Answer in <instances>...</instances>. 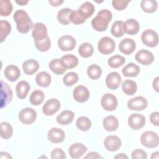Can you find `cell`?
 <instances>
[{"label":"cell","mask_w":159,"mask_h":159,"mask_svg":"<svg viewBox=\"0 0 159 159\" xmlns=\"http://www.w3.org/2000/svg\"><path fill=\"white\" fill-rule=\"evenodd\" d=\"M135 59L137 62L143 65H148L154 61V56L151 52L142 49L136 53Z\"/></svg>","instance_id":"obj_15"},{"label":"cell","mask_w":159,"mask_h":159,"mask_svg":"<svg viewBox=\"0 0 159 159\" xmlns=\"http://www.w3.org/2000/svg\"><path fill=\"white\" fill-rule=\"evenodd\" d=\"M30 88V84L27 81H20L16 87V91L17 97L21 99L26 98Z\"/></svg>","instance_id":"obj_26"},{"label":"cell","mask_w":159,"mask_h":159,"mask_svg":"<svg viewBox=\"0 0 159 159\" xmlns=\"http://www.w3.org/2000/svg\"><path fill=\"white\" fill-rule=\"evenodd\" d=\"M14 20L16 23L18 32L21 34H27L33 27V23L27 12L22 9L17 10L13 16Z\"/></svg>","instance_id":"obj_1"},{"label":"cell","mask_w":159,"mask_h":159,"mask_svg":"<svg viewBox=\"0 0 159 159\" xmlns=\"http://www.w3.org/2000/svg\"><path fill=\"white\" fill-rule=\"evenodd\" d=\"M76 125L80 130L88 131L91 127V122L87 117L81 116L76 120Z\"/></svg>","instance_id":"obj_43"},{"label":"cell","mask_w":159,"mask_h":159,"mask_svg":"<svg viewBox=\"0 0 159 159\" xmlns=\"http://www.w3.org/2000/svg\"><path fill=\"white\" fill-rule=\"evenodd\" d=\"M148 101L143 96H137L130 99L127 102V107L131 111H140L147 107Z\"/></svg>","instance_id":"obj_9"},{"label":"cell","mask_w":159,"mask_h":159,"mask_svg":"<svg viewBox=\"0 0 159 159\" xmlns=\"http://www.w3.org/2000/svg\"><path fill=\"white\" fill-rule=\"evenodd\" d=\"M140 71V67L134 63H128L122 70V74L126 77H135L139 74Z\"/></svg>","instance_id":"obj_28"},{"label":"cell","mask_w":159,"mask_h":159,"mask_svg":"<svg viewBox=\"0 0 159 159\" xmlns=\"http://www.w3.org/2000/svg\"><path fill=\"white\" fill-rule=\"evenodd\" d=\"M45 99V94L41 90L34 91L29 98L30 102L34 106H38L42 104Z\"/></svg>","instance_id":"obj_36"},{"label":"cell","mask_w":159,"mask_h":159,"mask_svg":"<svg viewBox=\"0 0 159 159\" xmlns=\"http://www.w3.org/2000/svg\"><path fill=\"white\" fill-rule=\"evenodd\" d=\"M86 151V147L81 143H75L72 144L68 149L69 155L73 159L81 157Z\"/></svg>","instance_id":"obj_20"},{"label":"cell","mask_w":159,"mask_h":159,"mask_svg":"<svg viewBox=\"0 0 159 159\" xmlns=\"http://www.w3.org/2000/svg\"><path fill=\"white\" fill-rule=\"evenodd\" d=\"M103 127L107 131H115L119 126V121L114 116H108L103 119Z\"/></svg>","instance_id":"obj_27"},{"label":"cell","mask_w":159,"mask_h":159,"mask_svg":"<svg viewBox=\"0 0 159 159\" xmlns=\"http://www.w3.org/2000/svg\"><path fill=\"white\" fill-rule=\"evenodd\" d=\"M122 89L125 94L132 96L136 93L137 90V84L133 80H126L122 83Z\"/></svg>","instance_id":"obj_30"},{"label":"cell","mask_w":159,"mask_h":159,"mask_svg":"<svg viewBox=\"0 0 159 159\" xmlns=\"http://www.w3.org/2000/svg\"><path fill=\"white\" fill-rule=\"evenodd\" d=\"M112 18V12L108 9H102L99 11L97 16L91 20V25L93 28L98 32L105 31L109 23Z\"/></svg>","instance_id":"obj_2"},{"label":"cell","mask_w":159,"mask_h":159,"mask_svg":"<svg viewBox=\"0 0 159 159\" xmlns=\"http://www.w3.org/2000/svg\"><path fill=\"white\" fill-rule=\"evenodd\" d=\"M34 43L37 50L42 52L48 51L51 46V41L48 36L45 39L40 42H35Z\"/></svg>","instance_id":"obj_46"},{"label":"cell","mask_w":159,"mask_h":159,"mask_svg":"<svg viewBox=\"0 0 159 159\" xmlns=\"http://www.w3.org/2000/svg\"><path fill=\"white\" fill-rule=\"evenodd\" d=\"M13 134V129L10 124L6 122L1 123V138L7 140L10 139Z\"/></svg>","instance_id":"obj_39"},{"label":"cell","mask_w":159,"mask_h":159,"mask_svg":"<svg viewBox=\"0 0 159 159\" xmlns=\"http://www.w3.org/2000/svg\"><path fill=\"white\" fill-rule=\"evenodd\" d=\"M94 48L89 43H83L78 48V53L83 58H89L93 54Z\"/></svg>","instance_id":"obj_37"},{"label":"cell","mask_w":159,"mask_h":159,"mask_svg":"<svg viewBox=\"0 0 159 159\" xmlns=\"http://www.w3.org/2000/svg\"><path fill=\"white\" fill-rule=\"evenodd\" d=\"M48 2L52 6L57 7V6H60L63 2V0H55V1L53 0V1H49Z\"/></svg>","instance_id":"obj_52"},{"label":"cell","mask_w":159,"mask_h":159,"mask_svg":"<svg viewBox=\"0 0 159 159\" xmlns=\"http://www.w3.org/2000/svg\"><path fill=\"white\" fill-rule=\"evenodd\" d=\"M32 35L34 42H40L45 39L48 35L45 25L42 22H37L33 25Z\"/></svg>","instance_id":"obj_6"},{"label":"cell","mask_w":159,"mask_h":159,"mask_svg":"<svg viewBox=\"0 0 159 159\" xmlns=\"http://www.w3.org/2000/svg\"><path fill=\"white\" fill-rule=\"evenodd\" d=\"M65 66L67 69H72L78 65V58L72 54H66L61 58Z\"/></svg>","instance_id":"obj_33"},{"label":"cell","mask_w":159,"mask_h":159,"mask_svg":"<svg viewBox=\"0 0 159 159\" xmlns=\"http://www.w3.org/2000/svg\"><path fill=\"white\" fill-rule=\"evenodd\" d=\"M51 71L57 75H63L67 70L61 59L55 58L52 60L48 65Z\"/></svg>","instance_id":"obj_21"},{"label":"cell","mask_w":159,"mask_h":159,"mask_svg":"<svg viewBox=\"0 0 159 159\" xmlns=\"http://www.w3.org/2000/svg\"><path fill=\"white\" fill-rule=\"evenodd\" d=\"M86 19L80 13V12L78 10L73 11L70 16V20L73 22L74 24L80 25L84 23L86 21Z\"/></svg>","instance_id":"obj_45"},{"label":"cell","mask_w":159,"mask_h":159,"mask_svg":"<svg viewBox=\"0 0 159 159\" xmlns=\"http://www.w3.org/2000/svg\"><path fill=\"white\" fill-rule=\"evenodd\" d=\"M51 158L52 159H65L66 155L62 149L57 148L52 151Z\"/></svg>","instance_id":"obj_48"},{"label":"cell","mask_w":159,"mask_h":159,"mask_svg":"<svg viewBox=\"0 0 159 159\" xmlns=\"http://www.w3.org/2000/svg\"><path fill=\"white\" fill-rule=\"evenodd\" d=\"M0 158H12V157L7 152H1L0 153Z\"/></svg>","instance_id":"obj_54"},{"label":"cell","mask_w":159,"mask_h":159,"mask_svg":"<svg viewBox=\"0 0 159 159\" xmlns=\"http://www.w3.org/2000/svg\"><path fill=\"white\" fill-rule=\"evenodd\" d=\"M136 48V43L132 39L125 38L122 40L119 45V50L125 55H130L134 52Z\"/></svg>","instance_id":"obj_19"},{"label":"cell","mask_w":159,"mask_h":159,"mask_svg":"<svg viewBox=\"0 0 159 159\" xmlns=\"http://www.w3.org/2000/svg\"><path fill=\"white\" fill-rule=\"evenodd\" d=\"M116 47L115 42L109 37H102L98 44L99 52L104 55H108L112 53Z\"/></svg>","instance_id":"obj_4"},{"label":"cell","mask_w":159,"mask_h":159,"mask_svg":"<svg viewBox=\"0 0 159 159\" xmlns=\"http://www.w3.org/2000/svg\"><path fill=\"white\" fill-rule=\"evenodd\" d=\"M104 145L108 151L115 152L120 148L122 142L119 137L116 135H109L104 139Z\"/></svg>","instance_id":"obj_16"},{"label":"cell","mask_w":159,"mask_h":159,"mask_svg":"<svg viewBox=\"0 0 159 159\" xmlns=\"http://www.w3.org/2000/svg\"><path fill=\"white\" fill-rule=\"evenodd\" d=\"M140 6L144 12L153 13L157 11L158 3L155 0H143L141 1Z\"/></svg>","instance_id":"obj_34"},{"label":"cell","mask_w":159,"mask_h":159,"mask_svg":"<svg viewBox=\"0 0 159 159\" xmlns=\"http://www.w3.org/2000/svg\"><path fill=\"white\" fill-rule=\"evenodd\" d=\"M140 142L145 147L150 148L157 147L159 143L158 135L153 131H145L141 135Z\"/></svg>","instance_id":"obj_3"},{"label":"cell","mask_w":159,"mask_h":159,"mask_svg":"<svg viewBox=\"0 0 159 159\" xmlns=\"http://www.w3.org/2000/svg\"><path fill=\"white\" fill-rule=\"evenodd\" d=\"M87 74L89 78L96 80L101 77L102 74V70L99 66L93 64L88 66L87 69Z\"/></svg>","instance_id":"obj_38"},{"label":"cell","mask_w":159,"mask_h":159,"mask_svg":"<svg viewBox=\"0 0 159 159\" xmlns=\"http://www.w3.org/2000/svg\"><path fill=\"white\" fill-rule=\"evenodd\" d=\"M37 118L36 111L31 107H25L22 109L19 113L20 121L24 124H31L34 123Z\"/></svg>","instance_id":"obj_8"},{"label":"cell","mask_w":159,"mask_h":159,"mask_svg":"<svg viewBox=\"0 0 159 159\" xmlns=\"http://www.w3.org/2000/svg\"><path fill=\"white\" fill-rule=\"evenodd\" d=\"M48 140L53 143H58L63 142L65 134L64 131L57 127H53L48 132Z\"/></svg>","instance_id":"obj_17"},{"label":"cell","mask_w":159,"mask_h":159,"mask_svg":"<svg viewBox=\"0 0 159 159\" xmlns=\"http://www.w3.org/2000/svg\"><path fill=\"white\" fill-rule=\"evenodd\" d=\"M102 107L107 111H112L116 109L118 104L117 98L112 94H104L101 99Z\"/></svg>","instance_id":"obj_7"},{"label":"cell","mask_w":159,"mask_h":159,"mask_svg":"<svg viewBox=\"0 0 159 159\" xmlns=\"http://www.w3.org/2000/svg\"><path fill=\"white\" fill-rule=\"evenodd\" d=\"M111 34L116 37H121L124 35V22L122 20L115 21L111 27Z\"/></svg>","instance_id":"obj_35"},{"label":"cell","mask_w":159,"mask_h":159,"mask_svg":"<svg viewBox=\"0 0 159 159\" xmlns=\"http://www.w3.org/2000/svg\"><path fill=\"white\" fill-rule=\"evenodd\" d=\"M139 29V23L134 19H129L124 22V32L129 35L136 34Z\"/></svg>","instance_id":"obj_24"},{"label":"cell","mask_w":159,"mask_h":159,"mask_svg":"<svg viewBox=\"0 0 159 159\" xmlns=\"http://www.w3.org/2000/svg\"><path fill=\"white\" fill-rule=\"evenodd\" d=\"M12 99V91L7 83L1 81V107L6 106Z\"/></svg>","instance_id":"obj_11"},{"label":"cell","mask_w":159,"mask_h":159,"mask_svg":"<svg viewBox=\"0 0 159 159\" xmlns=\"http://www.w3.org/2000/svg\"><path fill=\"white\" fill-rule=\"evenodd\" d=\"M115 158H128V157L124 153H118L114 157Z\"/></svg>","instance_id":"obj_55"},{"label":"cell","mask_w":159,"mask_h":159,"mask_svg":"<svg viewBox=\"0 0 159 159\" xmlns=\"http://www.w3.org/2000/svg\"><path fill=\"white\" fill-rule=\"evenodd\" d=\"M78 81V75L75 72H69L63 78V82L66 86H71Z\"/></svg>","instance_id":"obj_44"},{"label":"cell","mask_w":159,"mask_h":159,"mask_svg":"<svg viewBox=\"0 0 159 159\" xmlns=\"http://www.w3.org/2000/svg\"><path fill=\"white\" fill-rule=\"evenodd\" d=\"M12 4L10 1H0V14L1 16H8L12 12Z\"/></svg>","instance_id":"obj_41"},{"label":"cell","mask_w":159,"mask_h":159,"mask_svg":"<svg viewBox=\"0 0 159 159\" xmlns=\"http://www.w3.org/2000/svg\"><path fill=\"white\" fill-rule=\"evenodd\" d=\"M122 78L117 72H111L107 75L106 78V84L107 87L112 90L117 89L121 83Z\"/></svg>","instance_id":"obj_18"},{"label":"cell","mask_w":159,"mask_h":159,"mask_svg":"<svg viewBox=\"0 0 159 159\" xmlns=\"http://www.w3.org/2000/svg\"><path fill=\"white\" fill-rule=\"evenodd\" d=\"M29 1H24V0H20V1H16V2L20 6H24L28 3Z\"/></svg>","instance_id":"obj_56"},{"label":"cell","mask_w":159,"mask_h":159,"mask_svg":"<svg viewBox=\"0 0 159 159\" xmlns=\"http://www.w3.org/2000/svg\"><path fill=\"white\" fill-rule=\"evenodd\" d=\"M141 40L146 46L148 47H155L158 43V35L157 32L152 29L144 30L141 35Z\"/></svg>","instance_id":"obj_5"},{"label":"cell","mask_w":159,"mask_h":159,"mask_svg":"<svg viewBox=\"0 0 159 159\" xmlns=\"http://www.w3.org/2000/svg\"><path fill=\"white\" fill-rule=\"evenodd\" d=\"M125 62V58L119 55H115L112 56L108 59L107 61L109 66L112 68H117L124 65Z\"/></svg>","instance_id":"obj_40"},{"label":"cell","mask_w":159,"mask_h":159,"mask_svg":"<svg viewBox=\"0 0 159 159\" xmlns=\"http://www.w3.org/2000/svg\"><path fill=\"white\" fill-rule=\"evenodd\" d=\"M102 158V157L99 155V153L95 152H89L87 154L86 156L84 157V158Z\"/></svg>","instance_id":"obj_51"},{"label":"cell","mask_w":159,"mask_h":159,"mask_svg":"<svg viewBox=\"0 0 159 159\" xmlns=\"http://www.w3.org/2000/svg\"><path fill=\"white\" fill-rule=\"evenodd\" d=\"M73 11L69 8H63L60 9L57 14L58 21L63 25H68L70 23V16Z\"/></svg>","instance_id":"obj_32"},{"label":"cell","mask_w":159,"mask_h":159,"mask_svg":"<svg viewBox=\"0 0 159 159\" xmlns=\"http://www.w3.org/2000/svg\"><path fill=\"white\" fill-rule=\"evenodd\" d=\"M11 30V25L7 20H2L0 21V35L1 42H3L6 38L8 36Z\"/></svg>","instance_id":"obj_42"},{"label":"cell","mask_w":159,"mask_h":159,"mask_svg":"<svg viewBox=\"0 0 159 159\" xmlns=\"http://www.w3.org/2000/svg\"><path fill=\"white\" fill-rule=\"evenodd\" d=\"M150 120L151 123L155 125L158 126L159 125V113L158 112H153L150 116Z\"/></svg>","instance_id":"obj_50"},{"label":"cell","mask_w":159,"mask_h":159,"mask_svg":"<svg viewBox=\"0 0 159 159\" xmlns=\"http://www.w3.org/2000/svg\"><path fill=\"white\" fill-rule=\"evenodd\" d=\"M129 2L130 1L125 0H113L112 1V5L115 9L117 11H122L127 7Z\"/></svg>","instance_id":"obj_47"},{"label":"cell","mask_w":159,"mask_h":159,"mask_svg":"<svg viewBox=\"0 0 159 159\" xmlns=\"http://www.w3.org/2000/svg\"><path fill=\"white\" fill-rule=\"evenodd\" d=\"M159 152H153L152 154V156H151V158H156V159H158L159 158Z\"/></svg>","instance_id":"obj_57"},{"label":"cell","mask_w":159,"mask_h":159,"mask_svg":"<svg viewBox=\"0 0 159 159\" xmlns=\"http://www.w3.org/2000/svg\"><path fill=\"white\" fill-rule=\"evenodd\" d=\"M132 158L133 159H146L147 158V153L141 149L134 150L131 154Z\"/></svg>","instance_id":"obj_49"},{"label":"cell","mask_w":159,"mask_h":159,"mask_svg":"<svg viewBox=\"0 0 159 159\" xmlns=\"http://www.w3.org/2000/svg\"><path fill=\"white\" fill-rule=\"evenodd\" d=\"M78 11L86 19L91 17L92 15L94 14L95 7L94 6L91 2L86 1L82 4V5H81V6L78 9Z\"/></svg>","instance_id":"obj_31"},{"label":"cell","mask_w":159,"mask_h":159,"mask_svg":"<svg viewBox=\"0 0 159 159\" xmlns=\"http://www.w3.org/2000/svg\"><path fill=\"white\" fill-rule=\"evenodd\" d=\"M76 46L75 39L68 35L60 37L58 40V47L62 51L73 50Z\"/></svg>","instance_id":"obj_10"},{"label":"cell","mask_w":159,"mask_h":159,"mask_svg":"<svg viewBox=\"0 0 159 159\" xmlns=\"http://www.w3.org/2000/svg\"><path fill=\"white\" fill-rule=\"evenodd\" d=\"M128 124L131 129L139 130L144 127L145 124V117L140 114H132L128 119Z\"/></svg>","instance_id":"obj_14"},{"label":"cell","mask_w":159,"mask_h":159,"mask_svg":"<svg viewBox=\"0 0 159 159\" xmlns=\"http://www.w3.org/2000/svg\"><path fill=\"white\" fill-rule=\"evenodd\" d=\"M39 64L37 61L34 59H29L25 60L22 64V69L24 72L28 75H32L38 71Z\"/></svg>","instance_id":"obj_23"},{"label":"cell","mask_w":159,"mask_h":159,"mask_svg":"<svg viewBox=\"0 0 159 159\" xmlns=\"http://www.w3.org/2000/svg\"><path fill=\"white\" fill-rule=\"evenodd\" d=\"M73 96L76 101L81 103L84 102L89 98V91L86 86L79 85L75 88L73 91Z\"/></svg>","instance_id":"obj_13"},{"label":"cell","mask_w":159,"mask_h":159,"mask_svg":"<svg viewBox=\"0 0 159 159\" xmlns=\"http://www.w3.org/2000/svg\"><path fill=\"white\" fill-rule=\"evenodd\" d=\"M74 112L71 111L65 110L57 117V122L60 125H68L71 123L74 119Z\"/></svg>","instance_id":"obj_25"},{"label":"cell","mask_w":159,"mask_h":159,"mask_svg":"<svg viewBox=\"0 0 159 159\" xmlns=\"http://www.w3.org/2000/svg\"><path fill=\"white\" fill-rule=\"evenodd\" d=\"M158 79L159 78L158 76L156 77L153 81V83H152L153 88L157 92H158Z\"/></svg>","instance_id":"obj_53"},{"label":"cell","mask_w":159,"mask_h":159,"mask_svg":"<svg viewBox=\"0 0 159 159\" xmlns=\"http://www.w3.org/2000/svg\"><path fill=\"white\" fill-rule=\"evenodd\" d=\"M60 108V101L55 98L47 100L42 107V112L45 116H52Z\"/></svg>","instance_id":"obj_12"},{"label":"cell","mask_w":159,"mask_h":159,"mask_svg":"<svg viewBox=\"0 0 159 159\" xmlns=\"http://www.w3.org/2000/svg\"><path fill=\"white\" fill-rule=\"evenodd\" d=\"M51 76L46 71H41L35 77L36 83L41 87L45 88L50 85L51 83Z\"/></svg>","instance_id":"obj_29"},{"label":"cell","mask_w":159,"mask_h":159,"mask_svg":"<svg viewBox=\"0 0 159 159\" xmlns=\"http://www.w3.org/2000/svg\"><path fill=\"white\" fill-rule=\"evenodd\" d=\"M5 77L10 81H16L20 75L19 68L14 65H10L5 68L4 71Z\"/></svg>","instance_id":"obj_22"}]
</instances>
